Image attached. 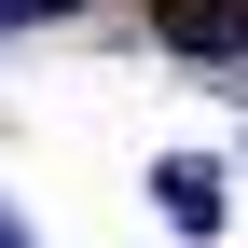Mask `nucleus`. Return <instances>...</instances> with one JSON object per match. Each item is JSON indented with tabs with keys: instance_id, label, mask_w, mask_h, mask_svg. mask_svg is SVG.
<instances>
[{
	"instance_id": "1",
	"label": "nucleus",
	"mask_w": 248,
	"mask_h": 248,
	"mask_svg": "<svg viewBox=\"0 0 248 248\" xmlns=\"http://www.w3.org/2000/svg\"><path fill=\"white\" fill-rule=\"evenodd\" d=\"M152 42L221 69V55H248V0H166V14H152Z\"/></svg>"
},
{
	"instance_id": "2",
	"label": "nucleus",
	"mask_w": 248,
	"mask_h": 248,
	"mask_svg": "<svg viewBox=\"0 0 248 248\" xmlns=\"http://www.w3.org/2000/svg\"><path fill=\"white\" fill-rule=\"evenodd\" d=\"M152 193H166V221H179V234H207V221L234 207V193H221V166H193V152H179V166L152 179Z\"/></svg>"
},
{
	"instance_id": "3",
	"label": "nucleus",
	"mask_w": 248,
	"mask_h": 248,
	"mask_svg": "<svg viewBox=\"0 0 248 248\" xmlns=\"http://www.w3.org/2000/svg\"><path fill=\"white\" fill-rule=\"evenodd\" d=\"M42 14H69V0H0V28H42Z\"/></svg>"
}]
</instances>
